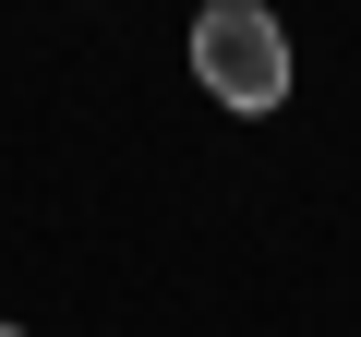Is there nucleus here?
Segmentation results:
<instances>
[{
	"label": "nucleus",
	"instance_id": "obj_1",
	"mask_svg": "<svg viewBox=\"0 0 361 337\" xmlns=\"http://www.w3.org/2000/svg\"><path fill=\"white\" fill-rule=\"evenodd\" d=\"M193 73L217 109H277L289 97V37L265 0H205V25H193Z\"/></svg>",
	"mask_w": 361,
	"mask_h": 337
},
{
	"label": "nucleus",
	"instance_id": "obj_2",
	"mask_svg": "<svg viewBox=\"0 0 361 337\" xmlns=\"http://www.w3.org/2000/svg\"><path fill=\"white\" fill-rule=\"evenodd\" d=\"M0 337H25V325H0Z\"/></svg>",
	"mask_w": 361,
	"mask_h": 337
}]
</instances>
